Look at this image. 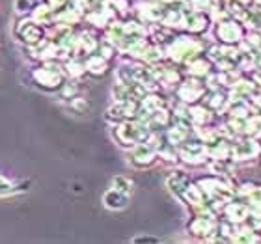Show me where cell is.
Returning <instances> with one entry per match:
<instances>
[{"instance_id": "obj_1", "label": "cell", "mask_w": 261, "mask_h": 244, "mask_svg": "<svg viewBox=\"0 0 261 244\" xmlns=\"http://www.w3.org/2000/svg\"><path fill=\"white\" fill-rule=\"evenodd\" d=\"M17 34H19L21 41L30 43V45H36L43 39V28H41L39 22L34 21V19H30V21H28V19L27 21H22L21 28L17 30Z\"/></svg>"}, {"instance_id": "obj_2", "label": "cell", "mask_w": 261, "mask_h": 244, "mask_svg": "<svg viewBox=\"0 0 261 244\" xmlns=\"http://www.w3.org/2000/svg\"><path fill=\"white\" fill-rule=\"evenodd\" d=\"M34 80L38 82L39 86L47 88V90H55V88L60 86L62 75L56 69H50V67H39L32 73Z\"/></svg>"}, {"instance_id": "obj_3", "label": "cell", "mask_w": 261, "mask_h": 244, "mask_svg": "<svg viewBox=\"0 0 261 244\" xmlns=\"http://www.w3.org/2000/svg\"><path fill=\"white\" fill-rule=\"evenodd\" d=\"M103 201H105V205L109 207V209H123V207H127V201H129V194H125V192H121V190H118V188H112L105 194V198H103Z\"/></svg>"}, {"instance_id": "obj_4", "label": "cell", "mask_w": 261, "mask_h": 244, "mask_svg": "<svg viewBox=\"0 0 261 244\" xmlns=\"http://www.w3.org/2000/svg\"><path fill=\"white\" fill-rule=\"evenodd\" d=\"M13 192H17L15 183L10 177H6L4 174H0V196H10Z\"/></svg>"}, {"instance_id": "obj_5", "label": "cell", "mask_w": 261, "mask_h": 244, "mask_svg": "<svg viewBox=\"0 0 261 244\" xmlns=\"http://www.w3.org/2000/svg\"><path fill=\"white\" fill-rule=\"evenodd\" d=\"M114 188L121 190V192H125V194H130L133 184H130V181L125 179V177H116V179H114Z\"/></svg>"}, {"instance_id": "obj_6", "label": "cell", "mask_w": 261, "mask_h": 244, "mask_svg": "<svg viewBox=\"0 0 261 244\" xmlns=\"http://www.w3.org/2000/svg\"><path fill=\"white\" fill-rule=\"evenodd\" d=\"M65 0H47V6H50V8H53V10H55V8H58V6H62L64 4Z\"/></svg>"}]
</instances>
